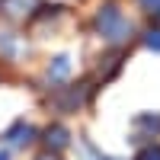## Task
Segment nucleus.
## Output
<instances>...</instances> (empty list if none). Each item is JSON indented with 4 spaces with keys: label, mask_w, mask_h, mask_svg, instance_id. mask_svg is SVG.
I'll return each instance as SVG.
<instances>
[{
    "label": "nucleus",
    "mask_w": 160,
    "mask_h": 160,
    "mask_svg": "<svg viewBox=\"0 0 160 160\" xmlns=\"http://www.w3.org/2000/svg\"><path fill=\"white\" fill-rule=\"evenodd\" d=\"M99 160H118V157H99Z\"/></svg>",
    "instance_id": "obj_13"
},
{
    "label": "nucleus",
    "mask_w": 160,
    "mask_h": 160,
    "mask_svg": "<svg viewBox=\"0 0 160 160\" xmlns=\"http://www.w3.org/2000/svg\"><path fill=\"white\" fill-rule=\"evenodd\" d=\"M32 160H61V157H58V154H51V151H42V154H35Z\"/></svg>",
    "instance_id": "obj_11"
},
{
    "label": "nucleus",
    "mask_w": 160,
    "mask_h": 160,
    "mask_svg": "<svg viewBox=\"0 0 160 160\" xmlns=\"http://www.w3.org/2000/svg\"><path fill=\"white\" fill-rule=\"evenodd\" d=\"M141 7L151 10V13H157V10H160V0H141Z\"/></svg>",
    "instance_id": "obj_10"
},
{
    "label": "nucleus",
    "mask_w": 160,
    "mask_h": 160,
    "mask_svg": "<svg viewBox=\"0 0 160 160\" xmlns=\"http://www.w3.org/2000/svg\"><path fill=\"white\" fill-rule=\"evenodd\" d=\"M48 80L51 83H61V80H68V74H71V58L68 55H58V58H51V64H48Z\"/></svg>",
    "instance_id": "obj_7"
},
{
    "label": "nucleus",
    "mask_w": 160,
    "mask_h": 160,
    "mask_svg": "<svg viewBox=\"0 0 160 160\" xmlns=\"http://www.w3.org/2000/svg\"><path fill=\"white\" fill-rule=\"evenodd\" d=\"M90 80H83V83H77V87H64L55 93V109L58 112H77V109H83V106L90 102Z\"/></svg>",
    "instance_id": "obj_2"
},
{
    "label": "nucleus",
    "mask_w": 160,
    "mask_h": 160,
    "mask_svg": "<svg viewBox=\"0 0 160 160\" xmlns=\"http://www.w3.org/2000/svg\"><path fill=\"white\" fill-rule=\"evenodd\" d=\"M93 26H96L99 38H106L109 45H125L131 38V22L125 19V13L115 3H102L99 13H96V19H93Z\"/></svg>",
    "instance_id": "obj_1"
},
{
    "label": "nucleus",
    "mask_w": 160,
    "mask_h": 160,
    "mask_svg": "<svg viewBox=\"0 0 160 160\" xmlns=\"http://www.w3.org/2000/svg\"><path fill=\"white\" fill-rule=\"evenodd\" d=\"M144 45L151 51H160V29H148L144 32Z\"/></svg>",
    "instance_id": "obj_8"
},
{
    "label": "nucleus",
    "mask_w": 160,
    "mask_h": 160,
    "mask_svg": "<svg viewBox=\"0 0 160 160\" xmlns=\"http://www.w3.org/2000/svg\"><path fill=\"white\" fill-rule=\"evenodd\" d=\"M42 144H45V151L61 154V151H68V144H71V131L64 128L61 122H55V125H48L42 131Z\"/></svg>",
    "instance_id": "obj_5"
},
{
    "label": "nucleus",
    "mask_w": 160,
    "mask_h": 160,
    "mask_svg": "<svg viewBox=\"0 0 160 160\" xmlns=\"http://www.w3.org/2000/svg\"><path fill=\"white\" fill-rule=\"evenodd\" d=\"M138 160H160V144H148L138 151Z\"/></svg>",
    "instance_id": "obj_9"
},
{
    "label": "nucleus",
    "mask_w": 160,
    "mask_h": 160,
    "mask_svg": "<svg viewBox=\"0 0 160 160\" xmlns=\"http://www.w3.org/2000/svg\"><path fill=\"white\" fill-rule=\"evenodd\" d=\"M0 160H10V154H7V151H0Z\"/></svg>",
    "instance_id": "obj_12"
},
{
    "label": "nucleus",
    "mask_w": 160,
    "mask_h": 160,
    "mask_svg": "<svg viewBox=\"0 0 160 160\" xmlns=\"http://www.w3.org/2000/svg\"><path fill=\"white\" fill-rule=\"evenodd\" d=\"M135 131L141 138H157L160 135V115L157 112H141L135 118Z\"/></svg>",
    "instance_id": "obj_6"
},
{
    "label": "nucleus",
    "mask_w": 160,
    "mask_h": 160,
    "mask_svg": "<svg viewBox=\"0 0 160 160\" xmlns=\"http://www.w3.org/2000/svg\"><path fill=\"white\" fill-rule=\"evenodd\" d=\"M157 16H160V10H157Z\"/></svg>",
    "instance_id": "obj_14"
},
{
    "label": "nucleus",
    "mask_w": 160,
    "mask_h": 160,
    "mask_svg": "<svg viewBox=\"0 0 160 160\" xmlns=\"http://www.w3.org/2000/svg\"><path fill=\"white\" fill-rule=\"evenodd\" d=\"M42 10V0H0V16L10 22H26Z\"/></svg>",
    "instance_id": "obj_3"
},
{
    "label": "nucleus",
    "mask_w": 160,
    "mask_h": 160,
    "mask_svg": "<svg viewBox=\"0 0 160 160\" xmlns=\"http://www.w3.org/2000/svg\"><path fill=\"white\" fill-rule=\"evenodd\" d=\"M35 135H38V131H35L32 125L16 122V125H10V128L3 131V141H7V148H13V151H26V148L35 141Z\"/></svg>",
    "instance_id": "obj_4"
}]
</instances>
